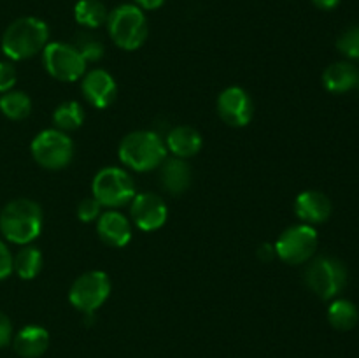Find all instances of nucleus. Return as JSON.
<instances>
[{
  "mask_svg": "<svg viewBox=\"0 0 359 358\" xmlns=\"http://www.w3.org/2000/svg\"><path fill=\"white\" fill-rule=\"evenodd\" d=\"M97 232L104 244L111 248H125L132 239V223L123 213L109 209L98 216Z\"/></svg>",
  "mask_w": 359,
  "mask_h": 358,
  "instance_id": "obj_14",
  "label": "nucleus"
},
{
  "mask_svg": "<svg viewBox=\"0 0 359 358\" xmlns=\"http://www.w3.org/2000/svg\"><path fill=\"white\" fill-rule=\"evenodd\" d=\"M305 283L319 298L332 300L346 288L347 270L340 260L319 256L305 270Z\"/></svg>",
  "mask_w": 359,
  "mask_h": 358,
  "instance_id": "obj_7",
  "label": "nucleus"
},
{
  "mask_svg": "<svg viewBox=\"0 0 359 358\" xmlns=\"http://www.w3.org/2000/svg\"><path fill=\"white\" fill-rule=\"evenodd\" d=\"M13 346L21 358H39L48 351L49 332L44 326L27 325L14 336Z\"/></svg>",
  "mask_w": 359,
  "mask_h": 358,
  "instance_id": "obj_16",
  "label": "nucleus"
},
{
  "mask_svg": "<svg viewBox=\"0 0 359 358\" xmlns=\"http://www.w3.org/2000/svg\"><path fill=\"white\" fill-rule=\"evenodd\" d=\"M132 220L140 230L154 232L165 225L168 218V209L165 200L156 193H139L130 202Z\"/></svg>",
  "mask_w": 359,
  "mask_h": 358,
  "instance_id": "obj_12",
  "label": "nucleus"
},
{
  "mask_svg": "<svg viewBox=\"0 0 359 358\" xmlns=\"http://www.w3.org/2000/svg\"><path fill=\"white\" fill-rule=\"evenodd\" d=\"M42 209L30 199H16L7 204L0 213V232L9 242L27 246L41 235Z\"/></svg>",
  "mask_w": 359,
  "mask_h": 358,
  "instance_id": "obj_2",
  "label": "nucleus"
},
{
  "mask_svg": "<svg viewBox=\"0 0 359 358\" xmlns=\"http://www.w3.org/2000/svg\"><path fill=\"white\" fill-rule=\"evenodd\" d=\"M165 146L174 157L186 160V158L198 154V151L203 146V140L198 130H195L193 126L181 125L168 132Z\"/></svg>",
  "mask_w": 359,
  "mask_h": 358,
  "instance_id": "obj_18",
  "label": "nucleus"
},
{
  "mask_svg": "<svg viewBox=\"0 0 359 358\" xmlns=\"http://www.w3.org/2000/svg\"><path fill=\"white\" fill-rule=\"evenodd\" d=\"M111 279L104 270H90L77 277L69 291V300L77 311L95 314L111 295Z\"/></svg>",
  "mask_w": 359,
  "mask_h": 358,
  "instance_id": "obj_8",
  "label": "nucleus"
},
{
  "mask_svg": "<svg viewBox=\"0 0 359 358\" xmlns=\"http://www.w3.org/2000/svg\"><path fill=\"white\" fill-rule=\"evenodd\" d=\"M100 214H102V206L98 204V200L95 199V197L81 200V204L77 206V218H79L83 223H91V221L98 220Z\"/></svg>",
  "mask_w": 359,
  "mask_h": 358,
  "instance_id": "obj_27",
  "label": "nucleus"
},
{
  "mask_svg": "<svg viewBox=\"0 0 359 358\" xmlns=\"http://www.w3.org/2000/svg\"><path fill=\"white\" fill-rule=\"evenodd\" d=\"M13 340V323L9 316L0 311V350Z\"/></svg>",
  "mask_w": 359,
  "mask_h": 358,
  "instance_id": "obj_30",
  "label": "nucleus"
},
{
  "mask_svg": "<svg viewBox=\"0 0 359 358\" xmlns=\"http://www.w3.org/2000/svg\"><path fill=\"white\" fill-rule=\"evenodd\" d=\"M91 192L98 204L109 209L126 206L137 195L132 175L119 167H105L98 171L91 183Z\"/></svg>",
  "mask_w": 359,
  "mask_h": 358,
  "instance_id": "obj_5",
  "label": "nucleus"
},
{
  "mask_svg": "<svg viewBox=\"0 0 359 358\" xmlns=\"http://www.w3.org/2000/svg\"><path fill=\"white\" fill-rule=\"evenodd\" d=\"M109 16L107 7L100 0H79L74 7V18L86 30H95L105 25Z\"/></svg>",
  "mask_w": 359,
  "mask_h": 358,
  "instance_id": "obj_20",
  "label": "nucleus"
},
{
  "mask_svg": "<svg viewBox=\"0 0 359 358\" xmlns=\"http://www.w3.org/2000/svg\"><path fill=\"white\" fill-rule=\"evenodd\" d=\"M74 48L81 53V56H83L86 63L98 62V60L104 58V53H105L104 44H102L100 39L95 37V35L88 30L81 32V34L76 35Z\"/></svg>",
  "mask_w": 359,
  "mask_h": 358,
  "instance_id": "obj_25",
  "label": "nucleus"
},
{
  "mask_svg": "<svg viewBox=\"0 0 359 358\" xmlns=\"http://www.w3.org/2000/svg\"><path fill=\"white\" fill-rule=\"evenodd\" d=\"M32 157L48 171L65 168L74 158V142L65 132L58 128L42 130L32 140Z\"/></svg>",
  "mask_w": 359,
  "mask_h": 358,
  "instance_id": "obj_6",
  "label": "nucleus"
},
{
  "mask_svg": "<svg viewBox=\"0 0 359 358\" xmlns=\"http://www.w3.org/2000/svg\"><path fill=\"white\" fill-rule=\"evenodd\" d=\"M165 140L151 130L128 133L119 144V160L135 172H149L160 167L167 158Z\"/></svg>",
  "mask_w": 359,
  "mask_h": 358,
  "instance_id": "obj_3",
  "label": "nucleus"
},
{
  "mask_svg": "<svg viewBox=\"0 0 359 358\" xmlns=\"http://www.w3.org/2000/svg\"><path fill=\"white\" fill-rule=\"evenodd\" d=\"M323 84L332 93H346L358 86V69L349 62L332 63L323 74Z\"/></svg>",
  "mask_w": 359,
  "mask_h": 358,
  "instance_id": "obj_19",
  "label": "nucleus"
},
{
  "mask_svg": "<svg viewBox=\"0 0 359 358\" xmlns=\"http://www.w3.org/2000/svg\"><path fill=\"white\" fill-rule=\"evenodd\" d=\"M16 69L11 62H0V93H7L16 84Z\"/></svg>",
  "mask_w": 359,
  "mask_h": 358,
  "instance_id": "obj_28",
  "label": "nucleus"
},
{
  "mask_svg": "<svg viewBox=\"0 0 359 358\" xmlns=\"http://www.w3.org/2000/svg\"><path fill=\"white\" fill-rule=\"evenodd\" d=\"M42 269V253L35 246H23L13 256V272H16L21 279H34Z\"/></svg>",
  "mask_w": 359,
  "mask_h": 358,
  "instance_id": "obj_22",
  "label": "nucleus"
},
{
  "mask_svg": "<svg viewBox=\"0 0 359 358\" xmlns=\"http://www.w3.org/2000/svg\"><path fill=\"white\" fill-rule=\"evenodd\" d=\"M49 42V27L46 21L35 16H25L14 20L2 35L4 55L14 62L28 60L42 53Z\"/></svg>",
  "mask_w": 359,
  "mask_h": 358,
  "instance_id": "obj_1",
  "label": "nucleus"
},
{
  "mask_svg": "<svg viewBox=\"0 0 359 358\" xmlns=\"http://www.w3.org/2000/svg\"><path fill=\"white\" fill-rule=\"evenodd\" d=\"M337 49L351 60H359V27H351L337 41Z\"/></svg>",
  "mask_w": 359,
  "mask_h": 358,
  "instance_id": "obj_26",
  "label": "nucleus"
},
{
  "mask_svg": "<svg viewBox=\"0 0 359 358\" xmlns=\"http://www.w3.org/2000/svg\"><path fill=\"white\" fill-rule=\"evenodd\" d=\"M217 112L226 125L241 128L251 123L255 114L252 98L244 88L230 86L217 97Z\"/></svg>",
  "mask_w": 359,
  "mask_h": 358,
  "instance_id": "obj_11",
  "label": "nucleus"
},
{
  "mask_svg": "<svg viewBox=\"0 0 359 358\" xmlns=\"http://www.w3.org/2000/svg\"><path fill=\"white\" fill-rule=\"evenodd\" d=\"M0 112L13 121H21L32 112V100L23 91H7L0 97Z\"/></svg>",
  "mask_w": 359,
  "mask_h": 358,
  "instance_id": "obj_23",
  "label": "nucleus"
},
{
  "mask_svg": "<svg viewBox=\"0 0 359 358\" xmlns=\"http://www.w3.org/2000/svg\"><path fill=\"white\" fill-rule=\"evenodd\" d=\"M109 35L118 48L135 51L146 42L149 35L147 18L135 4H121L109 13L105 21Z\"/></svg>",
  "mask_w": 359,
  "mask_h": 358,
  "instance_id": "obj_4",
  "label": "nucleus"
},
{
  "mask_svg": "<svg viewBox=\"0 0 359 358\" xmlns=\"http://www.w3.org/2000/svg\"><path fill=\"white\" fill-rule=\"evenodd\" d=\"M137 7L142 11H156L165 4V0H133Z\"/></svg>",
  "mask_w": 359,
  "mask_h": 358,
  "instance_id": "obj_32",
  "label": "nucleus"
},
{
  "mask_svg": "<svg viewBox=\"0 0 359 358\" xmlns=\"http://www.w3.org/2000/svg\"><path fill=\"white\" fill-rule=\"evenodd\" d=\"M161 186L172 195H181L191 185V167L182 158H165L160 165Z\"/></svg>",
  "mask_w": 359,
  "mask_h": 358,
  "instance_id": "obj_17",
  "label": "nucleus"
},
{
  "mask_svg": "<svg viewBox=\"0 0 359 358\" xmlns=\"http://www.w3.org/2000/svg\"><path fill=\"white\" fill-rule=\"evenodd\" d=\"M358 86H359V72H358Z\"/></svg>",
  "mask_w": 359,
  "mask_h": 358,
  "instance_id": "obj_34",
  "label": "nucleus"
},
{
  "mask_svg": "<svg viewBox=\"0 0 359 358\" xmlns=\"http://www.w3.org/2000/svg\"><path fill=\"white\" fill-rule=\"evenodd\" d=\"M276 248H273V244H263L259 246L258 249V258L263 260V262H272L273 258H276Z\"/></svg>",
  "mask_w": 359,
  "mask_h": 358,
  "instance_id": "obj_31",
  "label": "nucleus"
},
{
  "mask_svg": "<svg viewBox=\"0 0 359 358\" xmlns=\"http://www.w3.org/2000/svg\"><path fill=\"white\" fill-rule=\"evenodd\" d=\"M81 91L90 105L97 109H105L116 100L118 95V84L114 77L104 69H93L84 74Z\"/></svg>",
  "mask_w": 359,
  "mask_h": 358,
  "instance_id": "obj_13",
  "label": "nucleus"
},
{
  "mask_svg": "<svg viewBox=\"0 0 359 358\" xmlns=\"http://www.w3.org/2000/svg\"><path fill=\"white\" fill-rule=\"evenodd\" d=\"M13 274V255L4 241H0V281L7 279Z\"/></svg>",
  "mask_w": 359,
  "mask_h": 358,
  "instance_id": "obj_29",
  "label": "nucleus"
},
{
  "mask_svg": "<svg viewBox=\"0 0 359 358\" xmlns=\"http://www.w3.org/2000/svg\"><path fill=\"white\" fill-rule=\"evenodd\" d=\"M53 123L62 132H72L84 123L83 105L76 100H69L60 104L53 112Z\"/></svg>",
  "mask_w": 359,
  "mask_h": 358,
  "instance_id": "obj_24",
  "label": "nucleus"
},
{
  "mask_svg": "<svg viewBox=\"0 0 359 358\" xmlns=\"http://www.w3.org/2000/svg\"><path fill=\"white\" fill-rule=\"evenodd\" d=\"M42 63L49 76L63 83L81 79L88 65L74 44L67 42H48V46L42 49Z\"/></svg>",
  "mask_w": 359,
  "mask_h": 358,
  "instance_id": "obj_10",
  "label": "nucleus"
},
{
  "mask_svg": "<svg viewBox=\"0 0 359 358\" xmlns=\"http://www.w3.org/2000/svg\"><path fill=\"white\" fill-rule=\"evenodd\" d=\"M294 214L302 223L314 227L328 220L332 214V202L325 193L307 190V192H302L294 200Z\"/></svg>",
  "mask_w": 359,
  "mask_h": 358,
  "instance_id": "obj_15",
  "label": "nucleus"
},
{
  "mask_svg": "<svg viewBox=\"0 0 359 358\" xmlns=\"http://www.w3.org/2000/svg\"><path fill=\"white\" fill-rule=\"evenodd\" d=\"M318 244V230L312 225L300 223L286 228L277 239L273 248H276V255L283 262L290 263V265H300L314 256Z\"/></svg>",
  "mask_w": 359,
  "mask_h": 358,
  "instance_id": "obj_9",
  "label": "nucleus"
},
{
  "mask_svg": "<svg viewBox=\"0 0 359 358\" xmlns=\"http://www.w3.org/2000/svg\"><path fill=\"white\" fill-rule=\"evenodd\" d=\"M312 4H314L316 7H319V9H323V11H332V9H335L337 6H339L340 0H312Z\"/></svg>",
  "mask_w": 359,
  "mask_h": 358,
  "instance_id": "obj_33",
  "label": "nucleus"
},
{
  "mask_svg": "<svg viewBox=\"0 0 359 358\" xmlns=\"http://www.w3.org/2000/svg\"><path fill=\"white\" fill-rule=\"evenodd\" d=\"M359 312L358 307L347 298H337L328 307V321L330 325L340 332L353 330L358 325Z\"/></svg>",
  "mask_w": 359,
  "mask_h": 358,
  "instance_id": "obj_21",
  "label": "nucleus"
}]
</instances>
